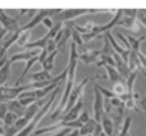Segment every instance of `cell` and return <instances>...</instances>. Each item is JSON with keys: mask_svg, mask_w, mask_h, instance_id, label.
Here are the masks:
<instances>
[{"mask_svg": "<svg viewBox=\"0 0 146 136\" xmlns=\"http://www.w3.org/2000/svg\"><path fill=\"white\" fill-rule=\"evenodd\" d=\"M92 136H106L105 134H104V131H103V129H101L100 123H98V126H96V129H95V131H94Z\"/></svg>", "mask_w": 146, "mask_h": 136, "instance_id": "cell-30", "label": "cell"}, {"mask_svg": "<svg viewBox=\"0 0 146 136\" xmlns=\"http://www.w3.org/2000/svg\"><path fill=\"white\" fill-rule=\"evenodd\" d=\"M1 10H3V9H0V12H1Z\"/></svg>", "mask_w": 146, "mask_h": 136, "instance_id": "cell-36", "label": "cell"}, {"mask_svg": "<svg viewBox=\"0 0 146 136\" xmlns=\"http://www.w3.org/2000/svg\"><path fill=\"white\" fill-rule=\"evenodd\" d=\"M21 17H22L21 14H18L17 17H12V15L7 14L4 10H1V12H0V23L3 25V28H4L8 33L17 32L21 28V26H19Z\"/></svg>", "mask_w": 146, "mask_h": 136, "instance_id": "cell-7", "label": "cell"}, {"mask_svg": "<svg viewBox=\"0 0 146 136\" xmlns=\"http://www.w3.org/2000/svg\"><path fill=\"white\" fill-rule=\"evenodd\" d=\"M94 119L98 123H100L101 117L104 116V96L101 95V93L96 89V86H94Z\"/></svg>", "mask_w": 146, "mask_h": 136, "instance_id": "cell-8", "label": "cell"}, {"mask_svg": "<svg viewBox=\"0 0 146 136\" xmlns=\"http://www.w3.org/2000/svg\"><path fill=\"white\" fill-rule=\"evenodd\" d=\"M139 107H140V109H142L144 114L146 116V96H144L142 99H140V101H139Z\"/></svg>", "mask_w": 146, "mask_h": 136, "instance_id": "cell-31", "label": "cell"}, {"mask_svg": "<svg viewBox=\"0 0 146 136\" xmlns=\"http://www.w3.org/2000/svg\"><path fill=\"white\" fill-rule=\"evenodd\" d=\"M104 68H105V71H106V76H108V78H109V81H110V82L115 83V82H119V81H124V80H122V77L119 76V73L117 72L115 67L105 66Z\"/></svg>", "mask_w": 146, "mask_h": 136, "instance_id": "cell-20", "label": "cell"}, {"mask_svg": "<svg viewBox=\"0 0 146 136\" xmlns=\"http://www.w3.org/2000/svg\"><path fill=\"white\" fill-rule=\"evenodd\" d=\"M82 125L80 123L78 119L72 122H66V121H59L58 123L55 125H50V126L46 127H41V129H37L33 131V135L35 136H40L42 134H46V132H54L56 130H63V129H71V130H80Z\"/></svg>", "mask_w": 146, "mask_h": 136, "instance_id": "cell-6", "label": "cell"}, {"mask_svg": "<svg viewBox=\"0 0 146 136\" xmlns=\"http://www.w3.org/2000/svg\"><path fill=\"white\" fill-rule=\"evenodd\" d=\"M10 67H12V63L8 61L4 66L0 68V86H4L7 83L9 75H10Z\"/></svg>", "mask_w": 146, "mask_h": 136, "instance_id": "cell-19", "label": "cell"}, {"mask_svg": "<svg viewBox=\"0 0 146 136\" xmlns=\"http://www.w3.org/2000/svg\"><path fill=\"white\" fill-rule=\"evenodd\" d=\"M100 126H101L104 134H105L106 136L115 135V134H114V123H113V121H111V119L109 118L108 116H106V114H104V116L101 117Z\"/></svg>", "mask_w": 146, "mask_h": 136, "instance_id": "cell-16", "label": "cell"}, {"mask_svg": "<svg viewBox=\"0 0 146 136\" xmlns=\"http://www.w3.org/2000/svg\"><path fill=\"white\" fill-rule=\"evenodd\" d=\"M30 36H31V31H21L19 37L17 40V44L22 48H25L28 43H30Z\"/></svg>", "mask_w": 146, "mask_h": 136, "instance_id": "cell-24", "label": "cell"}, {"mask_svg": "<svg viewBox=\"0 0 146 136\" xmlns=\"http://www.w3.org/2000/svg\"><path fill=\"white\" fill-rule=\"evenodd\" d=\"M59 12H60V8H58V9H44V10H38V12L36 13L35 17H31L30 19H28V22L21 27V31H31L33 27H36L38 23L42 22L45 18H48V17L53 18L54 15L58 14Z\"/></svg>", "mask_w": 146, "mask_h": 136, "instance_id": "cell-4", "label": "cell"}, {"mask_svg": "<svg viewBox=\"0 0 146 136\" xmlns=\"http://www.w3.org/2000/svg\"><path fill=\"white\" fill-rule=\"evenodd\" d=\"M90 118H91V117H90V114H88V112L85 109V111H82V112L80 113V116H78V118H77V119L80 121V123H81V125H85Z\"/></svg>", "mask_w": 146, "mask_h": 136, "instance_id": "cell-26", "label": "cell"}, {"mask_svg": "<svg viewBox=\"0 0 146 136\" xmlns=\"http://www.w3.org/2000/svg\"><path fill=\"white\" fill-rule=\"evenodd\" d=\"M83 103H85V101H83V96H82V98L78 99V101L67 112V113L62 114L60 121H66V122L76 121V119L78 118V116H80V113L83 111Z\"/></svg>", "mask_w": 146, "mask_h": 136, "instance_id": "cell-9", "label": "cell"}, {"mask_svg": "<svg viewBox=\"0 0 146 136\" xmlns=\"http://www.w3.org/2000/svg\"><path fill=\"white\" fill-rule=\"evenodd\" d=\"M128 136H131V134H129V135H128Z\"/></svg>", "mask_w": 146, "mask_h": 136, "instance_id": "cell-37", "label": "cell"}, {"mask_svg": "<svg viewBox=\"0 0 146 136\" xmlns=\"http://www.w3.org/2000/svg\"><path fill=\"white\" fill-rule=\"evenodd\" d=\"M3 134H4V129H3V126L0 125V136H3Z\"/></svg>", "mask_w": 146, "mask_h": 136, "instance_id": "cell-34", "label": "cell"}, {"mask_svg": "<svg viewBox=\"0 0 146 136\" xmlns=\"http://www.w3.org/2000/svg\"><path fill=\"white\" fill-rule=\"evenodd\" d=\"M58 54H59V51H54V53L49 54V55L46 57L45 61L41 63V67H42L44 71L51 73V71H53V68H54V61H55V57L58 55Z\"/></svg>", "mask_w": 146, "mask_h": 136, "instance_id": "cell-18", "label": "cell"}, {"mask_svg": "<svg viewBox=\"0 0 146 136\" xmlns=\"http://www.w3.org/2000/svg\"><path fill=\"white\" fill-rule=\"evenodd\" d=\"M37 55H40L38 50H26V51H22V53H17V54H14V55H12L8 61L13 64L14 62H27V61H30L31 58L37 57Z\"/></svg>", "mask_w": 146, "mask_h": 136, "instance_id": "cell-11", "label": "cell"}, {"mask_svg": "<svg viewBox=\"0 0 146 136\" xmlns=\"http://www.w3.org/2000/svg\"><path fill=\"white\" fill-rule=\"evenodd\" d=\"M7 107H8V112H12V113L15 114L18 118L23 117V114L26 113V108L18 103L17 99H15V100H12V101H8Z\"/></svg>", "mask_w": 146, "mask_h": 136, "instance_id": "cell-15", "label": "cell"}, {"mask_svg": "<svg viewBox=\"0 0 146 136\" xmlns=\"http://www.w3.org/2000/svg\"><path fill=\"white\" fill-rule=\"evenodd\" d=\"M115 35H117V37H118L119 40L122 41V44H123V48L127 49V50H129V44H128V40H127L126 36H124L123 33H121V32H117Z\"/></svg>", "mask_w": 146, "mask_h": 136, "instance_id": "cell-27", "label": "cell"}, {"mask_svg": "<svg viewBox=\"0 0 146 136\" xmlns=\"http://www.w3.org/2000/svg\"><path fill=\"white\" fill-rule=\"evenodd\" d=\"M96 126H98V122H96L94 118H90L85 125L81 126L80 130H78L80 136H92L94 131H95V129H96Z\"/></svg>", "mask_w": 146, "mask_h": 136, "instance_id": "cell-14", "label": "cell"}, {"mask_svg": "<svg viewBox=\"0 0 146 136\" xmlns=\"http://www.w3.org/2000/svg\"><path fill=\"white\" fill-rule=\"evenodd\" d=\"M74 25V23H73ZM71 39H72V43L74 44L76 46H82L83 45V41H82V36H81L80 32H77V31L74 30V28L72 27V31H71Z\"/></svg>", "mask_w": 146, "mask_h": 136, "instance_id": "cell-25", "label": "cell"}, {"mask_svg": "<svg viewBox=\"0 0 146 136\" xmlns=\"http://www.w3.org/2000/svg\"><path fill=\"white\" fill-rule=\"evenodd\" d=\"M7 31L4 30V28H0V44H1V41H3V39H4V36L7 35Z\"/></svg>", "mask_w": 146, "mask_h": 136, "instance_id": "cell-32", "label": "cell"}, {"mask_svg": "<svg viewBox=\"0 0 146 136\" xmlns=\"http://www.w3.org/2000/svg\"><path fill=\"white\" fill-rule=\"evenodd\" d=\"M41 23H42V25L45 26L46 28H48V31L50 30V28H53V26H54V22H53V19H51L50 17L45 18V19H44V21H42V22H41Z\"/></svg>", "mask_w": 146, "mask_h": 136, "instance_id": "cell-29", "label": "cell"}, {"mask_svg": "<svg viewBox=\"0 0 146 136\" xmlns=\"http://www.w3.org/2000/svg\"><path fill=\"white\" fill-rule=\"evenodd\" d=\"M27 77H28V80L30 81H32V82H37V83H40V82H50V81L54 80V77L51 76V73L46 72V71H44V69L32 73V75L27 76Z\"/></svg>", "mask_w": 146, "mask_h": 136, "instance_id": "cell-12", "label": "cell"}, {"mask_svg": "<svg viewBox=\"0 0 146 136\" xmlns=\"http://www.w3.org/2000/svg\"><path fill=\"white\" fill-rule=\"evenodd\" d=\"M8 113V107H7V103H3L0 104V123H1V121L4 119L5 114Z\"/></svg>", "mask_w": 146, "mask_h": 136, "instance_id": "cell-28", "label": "cell"}, {"mask_svg": "<svg viewBox=\"0 0 146 136\" xmlns=\"http://www.w3.org/2000/svg\"><path fill=\"white\" fill-rule=\"evenodd\" d=\"M64 83H66V82L59 83V85L56 86V87L54 89L53 91H51L50 96L46 99V103L44 104L42 107H41L40 111H38L37 114H36V116L33 117L32 119H31L30 123H28L27 126H26L25 129L22 130V131L18 132L17 136H30L31 134H33V131L36 130V127H37V125L40 123V121L46 116V114H48V112L51 111V108H53V105H54V101L58 99L59 95H62V93H63V89H64Z\"/></svg>", "mask_w": 146, "mask_h": 136, "instance_id": "cell-2", "label": "cell"}, {"mask_svg": "<svg viewBox=\"0 0 146 136\" xmlns=\"http://www.w3.org/2000/svg\"><path fill=\"white\" fill-rule=\"evenodd\" d=\"M131 126H132V117L127 116L126 118H124V121H123V123H122V126H121V129H119L117 136H128Z\"/></svg>", "mask_w": 146, "mask_h": 136, "instance_id": "cell-21", "label": "cell"}, {"mask_svg": "<svg viewBox=\"0 0 146 136\" xmlns=\"http://www.w3.org/2000/svg\"><path fill=\"white\" fill-rule=\"evenodd\" d=\"M90 80H91V77H86V78H83L81 82L76 83V86L73 87L71 94H69V98H68V100H67V104H66V108H64V111H63V114L67 113V112H68L69 109L77 103L78 99L83 96V94H85V87H86V85L88 83ZM59 118H60V117H59Z\"/></svg>", "mask_w": 146, "mask_h": 136, "instance_id": "cell-5", "label": "cell"}, {"mask_svg": "<svg viewBox=\"0 0 146 136\" xmlns=\"http://www.w3.org/2000/svg\"><path fill=\"white\" fill-rule=\"evenodd\" d=\"M105 12V9H85V8H78V9H60V12L58 14H55L51 19L54 23H67V22H72V19L81 17L85 14H94V13H101Z\"/></svg>", "mask_w": 146, "mask_h": 136, "instance_id": "cell-3", "label": "cell"}, {"mask_svg": "<svg viewBox=\"0 0 146 136\" xmlns=\"http://www.w3.org/2000/svg\"><path fill=\"white\" fill-rule=\"evenodd\" d=\"M111 136H117V135H111Z\"/></svg>", "mask_w": 146, "mask_h": 136, "instance_id": "cell-35", "label": "cell"}, {"mask_svg": "<svg viewBox=\"0 0 146 136\" xmlns=\"http://www.w3.org/2000/svg\"><path fill=\"white\" fill-rule=\"evenodd\" d=\"M110 91L114 94V96H117V98H119L121 100H123V98L127 94L126 81H119V82L113 83V87H111Z\"/></svg>", "mask_w": 146, "mask_h": 136, "instance_id": "cell-17", "label": "cell"}, {"mask_svg": "<svg viewBox=\"0 0 146 136\" xmlns=\"http://www.w3.org/2000/svg\"><path fill=\"white\" fill-rule=\"evenodd\" d=\"M78 64V50L77 46L73 43H71V49H69V61L68 66L66 67L67 71V77H66V83H64L63 94H62L60 99L56 101V105L54 107V113L50 114L51 119H58L59 117L63 114V111L66 108L67 100L69 98V94L73 90V87L76 86V69H77Z\"/></svg>", "mask_w": 146, "mask_h": 136, "instance_id": "cell-1", "label": "cell"}, {"mask_svg": "<svg viewBox=\"0 0 146 136\" xmlns=\"http://www.w3.org/2000/svg\"><path fill=\"white\" fill-rule=\"evenodd\" d=\"M17 119H18V117L15 116V114H13L12 112H8L7 114H5V117H4V119L1 121V126H3V129H5V127H12L13 125L17 122Z\"/></svg>", "mask_w": 146, "mask_h": 136, "instance_id": "cell-23", "label": "cell"}, {"mask_svg": "<svg viewBox=\"0 0 146 136\" xmlns=\"http://www.w3.org/2000/svg\"><path fill=\"white\" fill-rule=\"evenodd\" d=\"M100 53H101V51H100ZM96 66H98V67H105V66L114 67V66H115V63H114L113 55H105V54H100L98 62H96Z\"/></svg>", "mask_w": 146, "mask_h": 136, "instance_id": "cell-22", "label": "cell"}, {"mask_svg": "<svg viewBox=\"0 0 146 136\" xmlns=\"http://www.w3.org/2000/svg\"><path fill=\"white\" fill-rule=\"evenodd\" d=\"M119 27H124L127 30H131V31H139L140 30V23L137 22V19L135 17H127V15H123L122 19L119 21L118 23Z\"/></svg>", "mask_w": 146, "mask_h": 136, "instance_id": "cell-13", "label": "cell"}, {"mask_svg": "<svg viewBox=\"0 0 146 136\" xmlns=\"http://www.w3.org/2000/svg\"><path fill=\"white\" fill-rule=\"evenodd\" d=\"M68 136H80V132H78V130H72Z\"/></svg>", "mask_w": 146, "mask_h": 136, "instance_id": "cell-33", "label": "cell"}, {"mask_svg": "<svg viewBox=\"0 0 146 136\" xmlns=\"http://www.w3.org/2000/svg\"><path fill=\"white\" fill-rule=\"evenodd\" d=\"M100 54V50L87 49V50H83L82 53H78V61H82L85 64H96Z\"/></svg>", "mask_w": 146, "mask_h": 136, "instance_id": "cell-10", "label": "cell"}]
</instances>
